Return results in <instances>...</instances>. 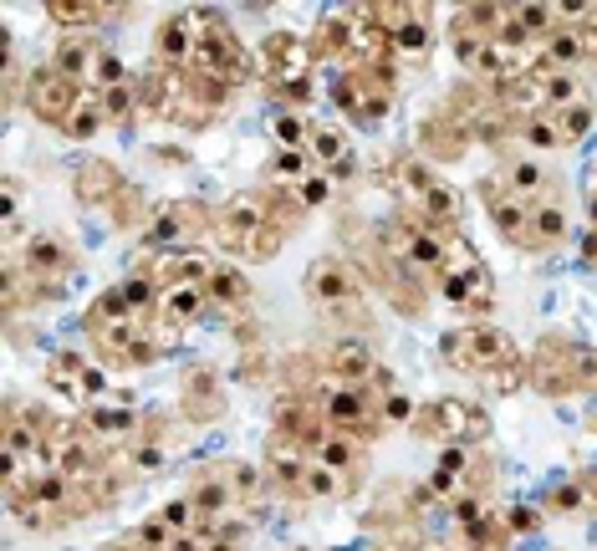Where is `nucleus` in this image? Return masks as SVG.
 Here are the masks:
<instances>
[{
	"label": "nucleus",
	"mask_w": 597,
	"mask_h": 551,
	"mask_svg": "<svg viewBox=\"0 0 597 551\" xmlns=\"http://www.w3.org/2000/svg\"><path fill=\"white\" fill-rule=\"evenodd\" d=\"M439 358L460 372H495V368H510V363H516V343H510L506 332H495L480 322V328L445 332V337H439Z\"/></svg>",
	"instance_id": "obj_1"
},
{
	"label": "nucleus",
	"mask_w": 597,
	"mask_h": 551,
	"mask_svg": "<svg viewBox=\"0 0 597 551\" xmlns=\"http://www.w3.org/2000/svg\"><path fill=\"white\" fill-rule=\"evenodd\" d=\"M261 77L276 92H286V103H307V77H312V46L291 36V31H271L261 42Z\"/></svg>",
	"instance_id": "obj_2"
},
{
	"label": "nucleus",
	"mask_w": 597,
	"mask_h": 551,
	"mask_svg": "<svg viewBox=\"0 0 597 551\" xmlns=\"http://www.w3.org/2000/svg\"><path fill=\"white\" fill-rule=\"evenodd\" d=\"M317 409L328 418L332 434H347V439H374L383 429V418H378V403L368 388H353V383H328L317 393Z\"/></svg>",
	"instance_id": "obj_3"
},
{
	"label": "nucleus",
	"mask_w": 597,
	"mask_h": 551,
	"mask_svg": "<svg viewBox=\"0 0 597 551\" xmlns=\"http://www.w3.org/2000/svg\"><path fill=\"white\" fill-rule=\"evenodd\" d=\"M399 174H403V184H409V194H414L424 225L439 230V236H455V230H460V194L449 190L429 164H418V159H403Z\"/></svg>",
	"instance_id": "obj_4"
},
{
	"label": "nucleus",
	"mask_w": 597,
	"mask_h": 551,
	"mask_svg": "<svg viewBox=\"0 0 597 551\" xmlns=\"http://www.w3.org/2000/svg\"><path fill=\"white\" fill-rule=\"evenodd\" d=\"M307 297H312L317 312L328 317H358L363 301H358V286L347 276V266L337 255H322L312 271H307Z\"/></svg>",
	"instance_id": "obj_5"
},
{
	"label": "nucleus",
	"mask_w": 597,
	"mask_h": 551,
	"mask_svg": "<svg viewBox=\"0 0 597 551\" xmlns=\"http://www.w3.org/2000/svg\"><path fill=\"white\" fill-rule=\"evenodd\" d=\"M31 107H36V118L46 123H67L72 118V107L82 103V88L67 82L57 67H42V72H31Z\"/></svg>",
	"instance_id": "obj_6"
},
{
	"label": "nucleus",
	"mask_w": 597,
	"mask_h": 551,
	"mask_svg": "<svg viewBox=\"0 0 597 551\" xmlns=\"http://www.w3.org/2000/svg\"><path fill=\"white\" fill-rule=\"evenodd\" d=\"M501 184H506V194H516L521 205H547L552 199V190H556V174L547 164H541L537 153H516L506 169H501Z\"/></svg>",
	"instance_id": "obj_7"
},
{
	"label": "nucleus",
	"mask_w": 597,
	"mask_h": 551,
	"mask_svg": "<svg viewBox=\"0 0 597 551\" xmlns=\"http://www.w3.org/2000/svg\"><path fill=\"white\" fill-rule=\"evenodd\" d=\"M328 372L332 383H353V388H368L378 378V358L374 347L363 343V337H337L328 347Z\"/></svg>",
	"instance_id": "obj_8"
},
{
	"label": "nucleus",
	"mask_w": 597,
	"mask_h": 551,
	"mask_svg": "<svg viewBox=\"0 0 597 551\" xmlns=\"http://www.w3.org/2000/svg\"><path fill=\"white\" fill-rule=\"evenodd\" d=\"M271 225V209L261 194H240V199H230L225 205V220H220V236L230 240V245H245V251H255V240Z\"/></svg>",
	"instance_id": "obj_9"
},
{
	"label": "nucleus",
	"mask_w": 597,
	"mask_h": 551,
	"mask_svg": "<svg viewBox=\"0 0 597 551\" xmlns=\"http://www.w3.org/2000/svg\"><path fill=\"white\" fill-rule=\"evenodd\" d=\"M205 312H209V291L195 282H174V286H164V297H159V322H164L169 332L195 328Z\"/></svg>",
	"instance_id": "obj_10"
},
{
	"label": "nucleus",
	"mask_w": 597,
	"mask_h": 551,
	"mask_svg": "<svg viewBox=\"0 0 597 551\" xmlns=\"http://www.w3.org/2000/svg\"><path fill=\"white\" fill-rule=\"evenodd\" d=\"M480 194L491 199V220H495V230L510 240V245H526V236H531V205H521L516 194H506V184H480Z\"/></svg>",
	"instance_id": "obj_11"
},
{
	"label": "nucleus",
	"mask_w": 597,
	"mask_h": 551,
	"mask_svg": "<svg viewBox=\"0 0 597 551\" xmlns=\"http://www.w3.org/2000/svg\"><path fill=\"white\" fill-rule=\"evenodd\" d=\"M153 51L169 61V67H195V51H199V31L195 21H190V11L184 15H169L164 26H159V36H153Z\"/></svg>",
	"instance_id": "obj_12"
},
{
	"label": "nucleus",
	"mask_w": 597,
	"mask_h": 551,
	"mask_svg": "<svg viewBox=\"0 0 597 551\" xmlns=\"http://www.w3.org/2000/svg\"><path fill=\"white\" fill-rule=\"evenodd\" d=\"M593 51H597V31H593V26H562L552 42H547V51H541V57H547V67L567 72V67L587 61Z\"/></svg>",
	"instance_id": "obj_13"
},
{
	"label": "nucleus",
	"mask_w": 597,
	"mask_h": 551,
	"mask_svg": "<svg viewBox=\"0 0 597 551\" xmlns=\"http://www.w3.org/2000/svg\"><path fill=\"white\" fill-rule=\"evenodd\" d=\"M418 418H424V429L439 434V439H460V434H475L480 424H485V418H480L475 409H470V403H460V399L429 403V409H424Z\"/></svg>",
	"instance_id": "obj_14"
},
{
	"label": "nucleus",
	"mask_w": 597,
	"mask_h": 551,
	"mask_svg": "<svg viewBox=\"0 0 597 551\" xmlns=\"http://www.w3.org/2000/svg\"><path fill=\"white\" fill-rule=\"evenodd\" d=\"M97 51H103V46L88 42V36H67V42L57 46L51 67H57V72L67 77V82H77V88L88 92V82H92V61H97Z\"/></svg>",
	"instance_id": "obj_15"
},
{
	"label": "nucleus",
	"mask_w": 597,
	"mask_h": 551,
	"mask_svg": "<svg viewBox=\"0 0 597 551\" xmlns=\"http://www.w3.org/2000/svg\"><path fill=\"white\" fill-rule=\"evenodd\" d=\"M307 464H312V455L297 445V439H276L271 445V480L282 485V491L301 495V480H307Z\"/></svg>",
	"instance_id": "obj_16"
},
{
	"label": "nucleus",
	"mask_w": 597,
	"mask_h": 551,
	"mask_svg": "<svg viewBox=\"0 0 597 551\" xmlns=\"http://www.w3.org/2000/svg\"><path fill=\"white\" fill-rule=\"evenodd\" d=\"M516 138L526 144V153H556V149H567V134H562V118L556 113H531V118L516 123Z\"/></svg>",
	"instance_id": "obj_17"
},
{
	"label": "nucleus",
	"mask_w": 597,
	"mask_h": 551,
	"mask_svg": "<svg viewBox=\"0 0 597 551\" xmlns=\"http://www.w3.org/2000/svg\"><path fill=\"white\" fill-rule=\"evenodd\" d=\"M537 88H541V113H567V107L583 103V77L577 72H537Z\"/></svg>",
	"instance_id": "obj_18"
},
{
	"label": "nucleus",
	"mask_w": 597,
	"mask_h": 551,
	"mask_svg": "<svg viewBox=\"0 0 597 551\" xmlns=\"http://www.w3.org/2000/svg\"><path fill=\"white\" fill-rule=\"evenodd\" d=\"M567 240V209L547 199V205L531 209V236H526V251H556Z\"/></svg>",
	"instance_id": "obj_19"
},
{
	"label": "nucleus",
	"mask_w": 597,
	"mask_h": 551,
	"mask_svg": "<svg viewBox=\"0 0 597 551\" xmlns=\"http://www.w3.org/2000/svg\"><path fill=\"white\" fill-rule=\"evenodd\" d=\"M353 495V475L332 470V464L312 460L307 464V480H301V501H347Z\"/></svg>",
	"instance_id": "obj_20"
},
{
	"label": "nucleus",
	"mask_w": 597,
	"mask_h": 551,
	"mask_svg": "<svg viewBox=\"0 0 597 551\" xmlns=\"http://www.w3.org/2000/svg\"><path fill=\"white\" fill-rule=\"evenodd\" d=\"M51 470L82 485V480L97 475V449H92L88 439H61V445L51 449Z\"/></svg>",
	"instance_id": "obj_21"
},
{
	"label": "nucleus",
	"mask_w": 597,
	"mask_h": 551,
	"mask_svg": "<svg viewBox=\"0 0 597 551\" xmlns=\"http://www.w3.org/2000/svg\"><path fill=\"white\" fill-rule=\"evenodd\" d=\"M317 134V123L301 113V107H276L271 113V138H276V149H307Z\"/></svg>",
	"instance_id": "obj_22"
},
{
	"label": "nucleus",
	"mask_w": 597,
	"mask_h": 551,
	"mask_svg": "<svg viewBox=\"0 0 597 551\" xmlns=\"http://www.w3.org/2000/svg\"><path fill=\"white\" fill-rule=\"evenodd\" d=\"M134 409H118V403H92L88 409V434L92 439H128L134 434Z\"/></svg>",
	"instance_id": "obj_23"
},
{
	"label": "nucleus",
	"mask_w": 597,
	"mask_h": 551,
	"mask_svg": "<svg viewBox=\"0 0 597 551\" xmlns=\"http://www.w3.org/2000/svg\"><path fill=\"white\" fill-rule=\"evenodd\" d=\"M312 460L332 464V470H343V475H358L363 445H358V439H347V434H328V439H322V445L312 449Z\"/></svg>",
	"instance_id": "obj_24"
},
{
	"label": "nucleus",
	"mask_w": 597,
	"mask_h": 551,
	"mask_svg": "<svg viewBox=\"0 0 597 551\" xmlns=\"http://www.w3.org/2000/svg\"><path fill=\"white\" fill-rule=\"evenodd\" d=\"M312 174H317V164L307 149H276V159H271V180L286 184V190H301Z\"/></svg>",
	"instance_id": "obj_25"
},
{
	"label": "nucleus",
	"mask_w": 597,
	"mask_h": 551,
	"mask_svg": "<svg viewBox=\"0 0 597 551\" xmlns=\"http://www.w3.org/2000/svg\"><path fill=\"white\" fill-rule=\"evenodd\" d=\"M464 470H470V449L464 445H445L439 449V464H434V491L439 495H455L460 491V480H464Z\"/></svg>",
	"instance_id": "obj_26"
},
{
	"label": "nucleus",
	"mask_w": 597,
	"mask_h": 551,
	"mask_svg": "<svg viewBox=\"0 0 597 551\" xmlns=\"http://www.w3.org/2000/svg\"><path fill=\"white\" fill-rule=\"evenodd\" d=\"M205 291H209V307H240V301L251 297V282H245L236 266H215Z\"/></svg>",
	"instance_id": "obj_27"
},
{
	"label": "nucleus",
	"mask_w": 597,
	"mask_h": 551,
	"mask_svg": "<svg viewBox=\"0 0 597 551\" xmlns=\"http://www.w3.org/2000/svg\"><path fill=\"white\" fill-rule=\"evenodd\" d=\"M307 153H312V164L322 169V174L343 169V164H347V138H343V128H317L312 144H307Z\"/></svg>",
	"instance_id": "obj_28"
},
{
	"label": "nucleus",
	"mask_w": 597,
	"mask_h": 551,
	"mask_svg": "<svg viewBox=\"0 0 597 551\" xmlns=\"http://www.w3.org/2000/svg\"><path fill=\"white\" fill-rule=\"evenodd\" d=\"M26 266L36 271V276H46V271H67V266H72V251H67L57 236H31Z\"/></svg>",
	"instance_id": "obj_29"
},
{
	"label": "nucleus",
	"mask_w": 597,
	"mask_h": 551,
	"mask_svg": "<svg viewBox=\"0 0 597 551\" xmlns=\"http://www.w3.org/2000/svg\"><path fill=\"white\" fill-rule=\"evenodd\" d=\"M107 123L103 103H97V92H82V103L72 107V118L61 123V134L67 138H97V128Z\"/></svg>",
	"instance_id": "obj_30"
},
{
	"label": "nucleus",
	"mask_w": 597,
	"mask_h": 551,
	"mask_svg": "<svg viewBox=\"0 0 597 551\" xmlns=\"http://www.w3.org/2000/svg\"><path fill=\"white\" fill-rule=\"evenodd\" d=\"M225 480H230L236 501H261V491H266V470H261V464H251V460L225 464Z\"/></svg>",
	"instance_id": "obj_31"
},
{
	"label": "nucleus",
	"mask_w": 597,
	"mask_h": 551,
	"mask_svg": "<svg viewBox=\"0 0 597 551\" xmlns=\"http://www.w3.org/2000/svg\"><path fill=\"white\" fill-rule=\"evenodd\" d=\"M118 322H134V307L123 297V286H107L103 297L92 301V328H118Z\"/></svg>",
	"instance_id": "obj_32"
},
{
	"label": "nucleus",
	"mask_w": 597,
	"mask_h": 551,
	"mask_svg": "<svg viewBox=\"0 0 597 551\" xmlns=\"http://www.w3.org/2000/svg\"><path fill=\"white\" fill-rule=\"evenodd\" d=\"M184 236H190V220H180V209H169V215H159V220L143 230V245H149V251H169V245H180Z\"/></svg>",
	"instance_id": "obj_33"
},
{
	"label": "nucleus",
	"mask_w": 597,
	"mask_h": 551,
	"mask_svg": "<svg viewBox=\"0 0 597 551\" xmlns=\"http://www.w3.org/2000/svg\"><path fill=\"white\" fill-rule=\"evenodd\" d=\"M46 15L61 21V26H97L103 15H113V5H72V0H51Z\"/></svg>",
	"instance_id": "obj_34"
},
{
	"label": "nucleus",
	"mask_w": 597,
	"mask_h": 551,
	"mask_svg": "<svg viewBox=\"0 0 597 551\" xmlns=\"http://www.w3.org/2000/svg\"><path fill=\"white\" fill-rule=\"evenodd\" d=\"M389 46L403 51V57H424V46H429V26H424V15L414 21H403L399 31H389Z\"/></svg>",
	"instance_id": "obj_35"
},
{
	"label": "nucleus",
	"mask_w": 597,
	"mask_h": 551,
	"mask_svg": "<svg viewBox=\"0 0 597 551\" xmlns=\"http://www.w3.org/2000/svg\"><path fill=\"white\" fill-rule=\"evenodd\" d=\"M378 418H383V424H414L418 409H414V399H409L403 388H389V393L378 399Z\"/></svg>",
	"instance_id": "obj_36"
},
{
	"label": "nucleus",
	"mask_w": 597,
	"mask_h": 551,
	"mask_svg": "<svg viewBox=\"0 0 597 551\" xmlns=\"http://www.w3.org/2000/svg\"><path fill=\"white\" fill-rule=\"evenodd\" d=\"M332 190H337V180L317 169L312 180H307V184H301V190H297V199H301V205H307V209H317V205H328V199H332Z\"/></svg>",
	"instance_id": "obj_37"
},
{
	"label": "nucleus",
	"mask_w": 597,
	"mask_h": 551,
	"mask_svg": "<svg viewBox=\"0 0 597 551\" xmlns=\"http://www.w3.org/2000/svg\"><path fill=\"white\" fill-rule=\"evenodd\" d=\"M556 118H562V134H567V149H572V144L593 128V107L577 103V107H567V113H556Z\"/></svg>",
	"instance_id": "obj_38"
},
{
	"label": "nucleus",
	"mask_w": 597,
	"mask_h": 551,
	"mask_svg": "<svg viewBox=\"0 0 597 551\" xmlns=\"http://www.w3.org/2000/svg\"><path fill=\"white\" fill-rule=\"evenodd\" d=\"M97 103H103L107 118H128V113H134V92H128V82H123V88L97 92Z\"/></svg>",
	"instance_id": "obj_39"
},
{
	"label": "nucleus",
	"mask_w": 597,
	"mask_h": 551,
	"mask_svg": "<svg viewBox=\"0 0 597 551\" xmlns=\"http://www.w3.org/2000/svg\"><path fill=\"white\" fill-rule=\"evenodd\" d=\"M134 464H138V470H159V464H164V449H153V445L134 449Z\"/></svg>",
	"instance_id": "obj_40"
},
{
	"label": "nucleus",
	"mask_w": 597,
	"mask_h": 551,
	"mask_svg": "<svg viewBox=\"0 0 597 551\" xmlns=\"http://www.w3.org/2000/svg\"><path fill=\"white\" fill-rule=\"evenodd\" d=\"M552 501H556V510H583V491H577V485H562Z\"/></svg>",
	"instance_id": "obj_41"
},
{
	"label": "nucleus",
	"mask_w": 597,
	"mask_h": 551,
	"mask_svg": "<svg viewBox=\"0 0 597 551\" xmlns=\"http://www.w3.org/2000/svg\"><path fill=\"white\" fill-rule=\"evenodd\" d=\"M159 551H199V547H195V537H174L169 547H159Z\"/></svg>",
	"instance_id": "obj_42"
},
{
	"label": "nucleus",
	"mask_w": 597,
	"mask_h": 551,
	"mask_svg": "<svg viewBox=\"0 0 597 551\" xmlns=\"http://www.w3.org/2000/svg\"><path fill=\"white\" fill-rule=\"evenodd\" d=\"M587 220H593V230H597V190L587 194Z\"/></svg>",
	"instance_id": "obj_43"
},
{
	"label": "nucleus",
	"mask_w": 597,
	"mask_h": 551,
	"mask_svg": "<svg viewBox=\"0 0 597 551\" xmlns=\"http://www.w3.org/2000/svg\"><path fill=\"white\" fill-rule=\"evenodd\" d=\"M593 180H597V164H593Z\"/></svg>",
	"instance_id": "obj_44"
}]
</instances>
